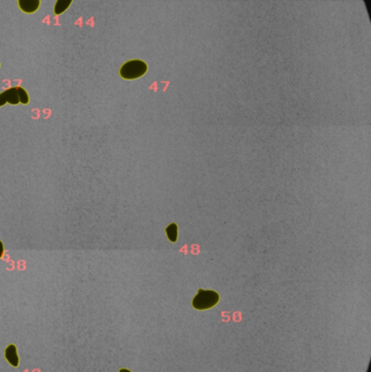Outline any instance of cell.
I'll return each mask as SVG.
<instances>
[{"label": "cell", "instance_id": "1", "mask_svg": "<svg viewBox=\"0 0 371 372\" xmlns=\"http://www.w3.org/2000/svg\"><path fill=\"white\" fill-rule=\"evenodd\" d=\"M219 294L215 291L199 290L193 299V307L198 310L210 309L219 303Z\"/></svg>", "mask_w": 371, "mask_h": 372}, {"label": "cell", "instance_id": "2", "mask_svg": "<svg viewBox=\"0 0 371 372\" xmlns=\"http://www.w3.org/2000/svg\"><path fill=\"white\" fill-rule=\"evenodd\" d=\"M147 71V64L142 60H131L123 64L120 69V75L126 80L140 78Z\"/></svg>", "mask_w": 371, "mask_h": 372}, {"label": "cell", "instance_id": "3", "mask_svg": "<svg viewBox=\"0 0 371 372\" xmlns=\"http://www.w3.org/2000/svg\"><path fill=\"white\" fill-rule=\"evenodd\" d=\"M7 102L11 104H17L20 102V95H19L17 87L9 88L0 94V107L4 106Z\"/></svg>", "mask_w": 371, "mask_h": 372}, {"label": "cell", "instance_id": "4", "mask_svg": "<svg viewBox=\"0 0 371 372\" xmlns=\"http://www.w3.org/2000/svg\"><path fill=\"white\" fill-rule=\"evenodd\" d=\"M40 0H19L21 10L26 13H33L40 8Z\"/></svg>", "mask_w": 371, "mask_h": 372}, {"label": "cell", "instance_id": "5", "mask_svg": "<svg viewBox=\"0 0 371 372\" xmlns=\"http://www.w3.org/2000/svg\"><path fill=\"white\" fill-rule=\"evenodd\" d=\"M6 358L10 362V365L13 367H17L19 365V356L16 352V347L14 345H9L6 348Z\"/></svg>", "mask_w": 371, "mask_h": 372}, {"label": "cell", "instance_id": "6", "mask_svg": "<svg viewBox=\"0 0 371 372\" xmlns=\"http://www.w3.org/2000/svg\"><path fill=\"white\" fill-rule=\"evenodd\" d=\"M71 3H72V0H57L56 6H55V13L61 14L69 8Z\"/></svg>", "mask_w": 371, "mask_h": 372}, {"label": "cell", "instance_id": "7", "mask_svg": "<svg viewBox=\"0 0 371 372\" xmlns=\"http://www.w3.org/2000/svg\"><path fill=\"white\" fill-rule=\"evenodd\" d=\"M167 235H168V238L169 240L174 243L176 242V238H178V225L175 223H171L167 228Z\"/></svg>", "mask_w": 371, "mask_h": 372}, {"label": "cell", "instance_id": "8", "mask_svg": "<svg viewBox=\"0 0 371 372\" xmlns=\"http://www.w3.org/2000/svg\"><path fill=\"white\" fill-rule=\"evenodd\" d=\"M17 91H19V95H20V102L23 103V104H26L28 102V95L27 93L22 88V87H17Z\"/></svg>", "mask_w": 371, "mask_h": 372}, {"label": "cell", "instance_id": "9", "mask_svg": "<svg viewBox=\"0 0 371 372\" xmlns=\"http://www.w3.org/2000/svg\"><path fill=\"white\" fill-rule=\"evenodd\" d=\"M4 255V244L2 243V241H0V258H2Z\"/></svg>", "mask_w": 371, "mask_h": 372}, {"label": "cell", "instance_id": "10", "mask_svg": "<svg viewBox=\"0 0 371 372\" xmlns=\"http://www.w3.org/2000/svg\"><path fill=\"white\" fill-rule=\"evenodd\" d=\"M119 372H132V371H130V370H128V369H121Z\"/></svg>", "mask_w": 371, "mask_h": 372}]
</instances>
